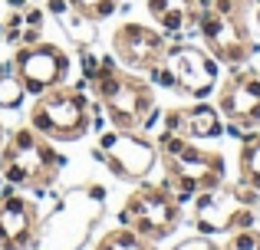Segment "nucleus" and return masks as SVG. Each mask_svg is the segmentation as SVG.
Listing matches in <instances>:
<instances>
[{"label": "nucleus", "instance_id": "nucleus-1", "mask_svg": "<svg viewBox=\"0 0 260 250\" xmlns=\"http://www.w3.org/2000/svg\"><path fill=\"white\" fill-rule=\"evenodd\" d=\"M155 148H158V158L165 165V181L161 185L178 201L198 198L201 191L224 185V158L217 152H208V148L194 145V141H188L184 135H175V132H161L155 138Z\"/></svg>", "mask_w": 260, "mask_h": 250}, {"label": "nucleus", "instance_id": "nucleus-2", "mask_svg": "<svg viewBox=\"0 0 260 250\" xmlns=\"http://www.w3.org/2000/svg\"><path fill=\"white\" fill-rule=\"evenodd\" d=\"M92 89L99 99L106 119L112 128H125V132H142L152 122L155 112V89L132 69H119L112 59H102L99 69L92 76Z\"/></svg>", "mask_w": 260, "mask_h": 250}, {"label": "nucleus", "instance_id": "nucleus-3", "mask_svg": "<svg viewBox=\"0 0 260 250\" xmlns=\"http://www.w3.org/2000/svg\"><path fill=\"white\" fill-rule=\"evenodd\" d=\"M63 158L50 145L46 135H40L33 125H20L10 132L0 152V174L7 185L26 188V191H46L56 185Z\"/></svg>", "mask_w": 260, "mask_h": 250}, {"label": "nucleus", "instance_id": "nucleus-4", "mask_svg": "<svg viewBox=\"0 0 260 250\" xmlns=\"http://www.w3.org/2000/svg\"><path fill=\"white\" fill-rule=\"evenodd\" d=\"M30 125L50 141H76L92 128V102L83 86H53L40 92L30 109Z\"/></svg>", "mask_w": 260, "mask_h": 250}, {"label": "nucleus", "instance_id": "nucleus-5", "mask_svg": "<svg viewBox=\"0 0 260 250\" xmlns=\"http://www.w3.org/2000/svg\"><path fill=\"white\" fill-rule=\"evenodd\" d=\"M119 221L122 227H132L135 234L158 244L181 224V201L165 185H139L119 207Z\"/></svg>", "mask_w": 260, "mask_h": 250}, {"label": "nucleus", "instance_id": "nucleus-6", "mask_svg": "<svg viewBox=\"0 0 260 250\" xmlns=\"http://www.w3.org/2000/svg\"><path fill=\"white\" fill-rule=\"evenodd\" d=\"M95 155L122 181H145L152 174L155 161H158L155 141H148L142 132H125V128L102 132L99 141H95Z\"/></svg>", "mask_w": 260, "mask_h": 250}, {"label": "nucleus", "instance_id": "nucleus-7", "mask_svg": "<svg viewBox=\"0 0 260 250\" xmlns=\"http://www.w3.org/2000/svg\"><path fill=\"white\" fill-rule=\"evenodd\" d=\"M13 76L20 79V86L26 92L40 96V92L66 83V76H70V56H66L63 46L46 43V40L17 46V53H13Z\"/></svg>", "mask_w": 260, "mask_h": 250}, {"label": "nucleus", "instance_id": "nucleus-8", "mask_svg": "<svg viewBox=\"0 0 260 250\" xmlns=\"http://www.w3.org/2000/svg\"><path fill=\"white\" fill-rule=\"evenodd\" d=\"M161 66L172 76V89L184 92L191 99H204L214 92L217 83V59L211 53L198 50V46H168Z\"/></svg>", "mask_w": 260, "mask_h": 250}, {"label": "nucleus", "instance_id": "nucleus-9", "mask_svg": "<svg viewBox=\"0 0 260 250\" xmlns=\"http://www.w3.org/2000/svg\"><path fill=\"white\" fill-rule=\"evenodd\" d=\"M112 53L125 69L148 73L165 59L168 40L161 37V30H152L145 23H122L112 33Z\"/></svg>", "mask_w": 260, "mask_h": 250}, {"label": "nucleus", "instance_id": "nucleus-10", "mask_svg": "<svg viewBox=\"0 0 260 250\" xmlns=\"http://www.w3.org/2000/svg\"><path fill=\"white\" fill-rule=\"evenodd\" d=\"M40 237V211L30 198L0 188V250H30Z\"/></svg>", "mask_w": 260, "mask_h": 250}, {"label": "nucleus", "instance_id": "nucleus-11", "mask_svg": "<svg viewBox=\"0 0 260 250\" xmlns=\"http://www.w3.org/2000/svg\"><path fill=\"white\" fill-rule=\"evenodd\" d=\"M217 109H221V116H228L234 132L257 128L260 125V76L237 69L217 96Z\"/></svg>", "mask_w": 260, "mask_h": 250}, {"label": "nucleus", "instance_id": "nucleus-12", "mask_svg": "<svg viewBox=\"0 0 260 250\" xmlns=\"http://www.w3.org/2000/svg\"><path fill=\"white\" fill-rule=\"evenodd\" d=\"M244 207L247 204H241L234 188H211V191H201V198L194 204V224L201 234L234 231V221Z\"/></svg>", "mask_w": 260, "mask_h": 250}, {"label": "nucleus", "instance_id": "nucleus-13", "mask_svg": "<svg viewBox=\"0 0 260 250\" xmlns=\"http://www.w3.org/2000/svg\"><path fill=\"white\" fill-rule=\"evenodd\" d=\"M165 132L184 135V138H214L224 132L221 125V109L214 105H191V109H172L165 116Z\"/></svg>", "mask_w": 260, "mask_h": 250}, {"label": "nucleus", "instance_id": "nucleus-14", "mask_svg": "<svg viewBox=\"0 0 260 250\" xmlns=\"http://www.w3.org/2000/svg\"><path fill=\"white\" fill-rule=\"evenodd\" d=\"M40 33H43V13L33 4H23V0H13L10 10L4 13V23H0V37L13 46H26L37 43Z\"/></svg>", "mask_w": 260, "mask_h": 250}, {"label": "nucleus", "instance_id": "nucleus-15", "mask_svg": "<svg viewBox=\"0 0 260 250\" xmlns=\"http://www.w3.org/2000/svg\"><path fill=\"white\" fill-rule=\"evenodd\" d=\"M95 250H155V240H148V237H142V234H135L132 227L119 224V227L102 234Z\"/></svg>", "mask_w": 260, "mask_h": 250}, {"label": "nucleus", "instance_id": "nucleus-16", "mask_svg": "<svg viewBox=\"0 0 260 250\" xmlns=\"http://www.w3.org/2000/svg\"><path fill=\"white\" fill-rule=\"evenodd\" d=\"M241 178L260 191V132H257V128H250V135H244V145H241Z\"/></svg>", "mask_w": 260, "mask_h": 250}, {"label": "nucleus", "instance_id": "nucleus-17", "mask_svg": "<svg viewBox=\"0 0 260 250\" xmlns=\"http://www.w3.org/2000/svg\"><path fill=\"white\" fill-rule=\"evenodd\" d=\"M66 4H70V10L76 13L79 20H89V23L109 20L119 10V0H66Z\"/></svg>", "mask_w": 260, "mask_h": 250}, {"label": "nucleus", "instance_id": "nucleus-18", "mask_svg": "<svg viewBox=\"0 0 260 250\" xmlns=\"http://www.w3.org/2000/svg\"><path fill=\"white\" fill-rule=\"evenodd\" d=\"M23 96H26V89L20 86V79L13 76V73L10 76L4 73V76H0V109H17V105L23 102Z\"/></svg>", "mask_w": 260, "mask_h": 250}, {"label": "nucleus", "instance_id": "nucleus-19", "mask_svg": "<svg viewBox=\"0 0 260 250\" xmlns=\"http://www.w3.org/2000/svg\"><path fill=\"white\" fill-rule=\"evenodd\" d=\"M228 250H260V231H254V227L234 231L228 240Z\"/></svg>", "mask_w": 260, "mask_h": 250}, {"label": "nucleus", "instance_id": "nucleus-20", "mask_svg": "<svg viewBox=\"0 0 260 250\" xmlns=\"http://www.w3.org/2000/svg\"><path fill=\"white\" fill-rule=\"evenodd\" d=\"M175 250H221L214 244V240H208V237H191V240H181Z\"/></svg>", "mask_w": 260, "mask_h": 250}, {"label": "nucleus", "instance_id": "nucleus-21", "mask_svg": "<svg viewBox=\"0 0 260 250\" xmlns=\"http://www.w3.org/2000/svg\"><path fill=\"white\" fill-rule=\"evenodd\" d=\"M4 141L7 138H4V122H0V152H4Z\"/></svg>", "mask_w": 260, "mask_h": 250}, {"label": "nucleus", "instance_id": "nucleus-22", "mask_svg": "<svg viewBox=\"0 0 260 250\" xmlns=\"http://www.w3.org/2000/svg\"><path fill=\"white\" fill-rule=\"evenodd\" d=\"M0 76H4V69H0Z\"/></svg>", "mask_w": 260, "mask_h": 250}]
</instances>
